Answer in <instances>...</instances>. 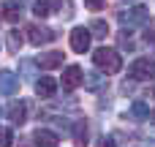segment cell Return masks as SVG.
<instances>
[{
    "mask_svg": "<svg viewBox=\"0 0 155 147\" xmlns=\"http://www.w3.org/2000/svg\"><path fill=\"white\" fill-rule=\"evenodd\" d=\"M90 38H93V33L87 27H74L71 30V49L74 52H87L90 49Z\"/></svg>",
    "mask_w": 155,
    "mask_h": 147,
    "instance_id": "cell-5",
    "label": "cell"
},
{
    "mask_svg": "<svg viewBox=\"0 0 155 147\" xmlns=\"http://www.w3.org/2000/svg\"><path fill=\"white\" fill-rule=\"evenodd\" d=\"M19 90V79L11 71H0V95H14Z\"/></svg>",
    "mask_w": 155,
    "mask_h": 147,
    "instance_id": "cell-9",
    "label": "cell"
},
{
    "mask_svg": "<svg viewBox=\"0 0 155 147\" xmlns=\"http://www.w3.org/2000/svg\"><path fill=\"white\" fill-rule=\"evenodd\" d=\"M8 117H11L14 125H22V123L27 120V106H25L22 101H14V104L8 106Z\"/></svg>",
    "mask_w": 155,
    "mask_h": 147,
    "instance_id": "cell-13",
    "label": "cell"
},
{
    "mask_svg": "<svg viewBox=\"0 0 155 147\" xmlns=\"http://www.w3.org/2000/svg\"><path fill=\"white\" fill-rule=\"evenodd\" d=\"M98 147H117V145H114L112 139H104V142H101V145H98Z\"/></svg>",
    "mask_w": 155,
    "mask_h": 147,
    "instance_id": "cell-23",
    "label": "cell"
},
{
    "mask_svg": "<svg viewBox=\"0 0 155 147\" xmlns=\"http://www.w3.org/2000/svg\"><path fill=\"white\" fill-rule=\"evenodd\" d=\"M150 120H153V123H155V109H153V112H150Z\"/></svg>",
    "mask_w": 155,
    "mask_h": 147,
    "instance_id": "cell-24",
    "label": "cell"
},
{
    "mask_svg": "<svg viewBox=\"0 0 155 147\" xmlns=\"http://www.w3.org/2000/svg\"><path fill=\"white\" fill-rule=\"evenodd\" d=\"M19 65H22V71H25V76H33V63H30V60H22Z\"/></svg>",
    "mask_w": 155,
    "mask_h": 147,
    "instance_id": "cell-21",
    "label": "cell"
},
{
    "mask_svg": "<svg viewBox=\"0 0 155 147\" xmlns=\"http://www.w3.org/2000/svg\"><path fill=\"white\" fill-rule=\"evenodd\" d=\"M153 95H155V87H153Z\"/></svg>",
    "mask_w": 155,
    "mask_h": 147,
    "instance_id": "cell-26",
    "label": "cell"
},
{
    "mask_svg": "<svg viewBox=\"0 0 155 147\" xmlns=\"http://www.w3.org/2000/svg\"><path fill=\"white\" fill-rule=\"evenodd\" d=\"M128 74H131L134 79H153V76H155V60H150V57H139V60H134L131 68H128Z\"/></svg>",
    "mask_w": 155,
    "mask_h": 147,
    "instance_id": "cell-3",
    "label": "cell"
},
{
    "mask_svg": "<svg viewBox=\"0 0 155 147\" xmlns=\"http://www.w3.org/2000/svg\"><path fill=\"white\" fill-rule=\"evenodd\" d=\"M144 41L155 49V27H147V30H144Z\"/></svg>",
    "mask_w": 155,
    "mask_h": 147,
    "instance_id": "cell-20",
    "label": "cell"
},
{
    "mask_svg": "<svg viewBox=\"0 0 155 147\" xmlns=\"http://www.w3.org/2000/svg\"><path fill=\"white\" fill-rule=\"evenodd\" d=\"M19 147H30V145H27V142H19Z\"/></svg>",
    "mask_w": 155,
    "mask_h": 147,
    "instance_id": "cell-25",
    "label": "cell"
},
{
    "mask_svg": "<svg viewBox=\"0 0 155 147\" xmlns=\"http://www.w3.org/2000/svg\"><path fill=\"white\" fill-rule=\"evenodd\" d=\"M19 46H22V35H19V30H11L8 33V49L11 52H19Z\"/></svg>",
    "mask_w": 155,
    "mask_h": 147,
    "instance_id": "cell-18",
    "label": "cell"
},
{
    "mask_svg": "<svg viewBox=\"0 0 155 147\" xmlns=\"http://www.w3.org/2000/svg\"><path fill=\"white\" fill-rule=\"evenodd\" d=\"M54 90H57V82H54L52 76H41V79L35 82V93H38L41 98H52Z\"/></svg>",
    "mask_w": 155,
    "mask_h": 147,
    "instance_id": "cell-11",
    "label": "cell"
},
{
    "mask_svg": "<svg viewBox=\"0 0 155 147\" xmlns=\"http://www.w3.org/2000/svg\"><path fill=\"white\" fill-rule=\"evenodd\" d=\"M82 82H84V74H82V68H79V65H68V68L63 71V90H65V93L76 90Z\"/></svg>",
    "mask_w": 155,
    "mask_h": 147,
    "instance_id": "cell-6",
    "label": "cell"
},
{
    "mask_svg": "<svg viewBox=\"0 0 155 147\" xmlns=\"http://www.w3.org/2000/svg\"><path fill=\"white\" fill-rule=\"evenodd\" d=\"M84 5L93 8V11H98V8H104V0H84Z\"/></svg>",
    "mask_w": 155,
    "mask_h": 147,
    "instance_id": "cell-22",
    "label": "cell"
},
{
    "mask_svg": "<svg viewBox=\"0 0 155 147\" xmlns=\"http://www.w3.org/2000/svg\"><path fill=\"white\" fill-rule=\"evenodd\" d=\"M131 115H134L136 120H147V117H150V109H147V104H144V101H134Z\"/></svg>",
    "mask_w": 155,
    "mask_h": 147,
    "instance_id": "cell-16",
    "label": "cell"
},
{
    "mask_svg": "<svg viewBox=\"0 0 155 147\" xmlns=\"http://www.w3.org/2000/svg\"><path fill=\"white\" fill-rule=\"evenodd\" d=\"M57 142H60V136L54 131H49V128H38L33 134V145L35 147H57Z\"/></svg>",
    "mask_w": 155,
    "mask_h": 147,
    "instance_id": "cell-8",
    "label": "cell"
},
{
    "mask_svg": "<svg viewBox=\"0 0 155 147\" xmlns=\"http://www.w3.org/2000/svg\"><path fill=\"white\" fill-rule=\"evenodd\" d=\"M104 82H106V79H104L101 74H87V71H84V87H87V90H101Z\"/></svg>",
    "mask_w": 155,
    "mask_h": 147,
    "instance_id": "cell-14",
    "label": "cell"
},
{
    "mask_svg": "<svg viewBox=\"0 0 155 147\" xmlns=\"http://www.w3.org/2000/svg\"><path fill=\"white\" fill-rule=\"evenodd\" d=\"M38 65H41L44 71H52V68L63 65V52H46V55H41V57H38Z\"/></svg>",
    "mask_w": 155,
    "mask_h": 147,
    "instance_id": "cell-12",
    "label": "cell"
},
{
    "mask_svg": "<svg viewBox=\"0 0 155 147\" xmlns=\"http://www.w3.org/2000/svg\"><path fill=\"white\" fill-rule=\"evenodd\" d=\"M117 19L123 22V25H144L147 22V8L144 5H134V8H128V11H120L117 14Z\"/></svg>",
    "mask_w": 155,
    "mask_h": 147,
    "instance_id": "cell-4",
    "label": "cell"
},
{
    "mask_svg": "<svg viewBox=\"0 0 155 147\" xmlns=\"http://www.w3.org/2000/svg\"><path fill=\"white\" fill-rule=\"evenodd\" d=\"M74 142H76V147L87 145V125H84V123H76V125H74Z\"/></svg>",
    "mask_w": 155,
    "mask_h": 147,
    "instance_id": "cell-15",
    "label": "cell"
},
{
    "mask_svg": "<svg viewBox=\"0 0 155 147\" xmlns=\"http://www.w3.org/2000/svg\"><path fill=\"white\" fill-rule=\"evenodd\" d=\"M22 14H25V3H22V0H5V3H3V19H5V22L16 25V22L22 19Z\"/></svg>",
    "mask_w": 155,
    "mask_h": 147,
    "instance_id": "cell-7",
    "label": "cell"
},
{
    "mask_svg": "<svg viewBox=\"0 0 155 147\" xmlns=\"http://www.w3.org/2000/svg\"><path fill=\"white\" fill-rule=\"evenodd\" d=\"M27 38H30V44H33V46H41V44H49L52 38H57V30H52V27H44V25L33 22V25H27Z\"/></svg>",
    "mask_w": 155,
    "mask_h": 147,
    "instance_id": "cell-2",
    "label": "cell"
},
{
    "mask_svg": "<svg viewBox=\"0 0 155 147\" xmlns=\"http://www.w3.org/2000/svg\"><path fill=\"white\" fill-rule=\"evenodd\" d=\"M11 145H14V134H11V128L0 125V147H11Z\"/></svg>",
    "mask_w": 155,
    "mask_h": 147,
    "instance_id": "cell-19",
    "label": "cell"
},
{
    "mask_svg": "<svg viewBox=\"0 0 155 147\" xmlns=\"http://www.w3.org/2000/svg\"><path fill=\"white\" fill-rule=\"evenodd\" d=\"M93 63L104 71V74H117L120 68H123V60H120V55L114 52V49H109V46H101V49H95L93 52Z\"/></svg>",
    "mask_w": 155,
    "mask_h": 147,
    "instance_id": "cell-1",
    "label": "cell"
},
{
    "mask_svg": "<svg viewBox=\"0 0 155 147\" xmlns=\"http://www.w3.org/2000/svg\"><path fill=\"white\" fill-rule=\"evenodd\" d=\"M90 33H93L95 38H106V33H109V27H106V22H101V19H95V22L90 25Z\"/></svg>",
    "mask_w": 155,
    "mask_h": 147,
    "instance_id": "cell-17",
    "label": "cell"
},
{
    "mask_svg": "<svg viewBox=\"0 0 155 147\" xmlns=\"http://www.w3.org/2000/svg\"><path fill=\"white\" fill-rule=\"evenodd\" d=\"M60 8V0H33V14L38 19H46L49 14H54Z\"/></svg>",
    "mask_w": 155,
    "mask_h": 147,
    "instance_id": "cell-10",
    "label": "cell"
}]
</instances>
